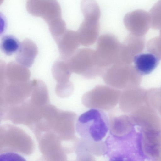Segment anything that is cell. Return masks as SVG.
Wrapping results in <instances>:
<instances>
[{"label":"cell","mask_w":161,"mask_h":161,"mask_svg":"<svg viewBox=\"0 0 161 161\" xmlns=\"http://www.w3.org/2000/svg\"><path fill=\"white\" fill-rule=\"evenodd\" d=\"M109 126L108 116L103 110L92 108L79 117L75 128L81 138L99 142L106 135Z\"/></svg>","instance_id":"6da1fadb"},{"label":"cell","mask_w":161,"mask_h":161,"mask_svg":"<svg viewBox=\"0 0 161 161\" xmlns=\"http://www.w3.org/2000/svg\"><path fill=\"white\" fill-rule=\"evenodd\" d=\"M66 62L72 72L87 79L100 75L103 69L99 64L96 51L92 49H78Z\"/></svg>","instance_id":"7a4b0ae2"},{"label":"cell","mask_w":161,"mask_h":161,"mask_svg":"<svg viewBox=\"0 0 161 161\" xmlns=\"http://www.w3.org/2000/svg\"><path fill=\"white\" fill-rule=\"evenodd\" d=\"M121 92L108 85H98L83 95L82 103L88 108L108 111L118 103Z\"/></svg>","instance_id":"3957f363"},{"label":"cell","mask_w":161,"mask_h":161,"mask_svg":"<svg viewBox=\"0 0 161 161\" xmlns=\"http://www.w3.org/2000/svg\"><path fill=\"white\" fill-rule=\"evenodd\" d=\"M0 132V149L3 152L14 151L29 155L33 150L31 138L19 128L11 125H3Z\"/></svg>","instance_id":"277c9868"},{"label":"cell","mask_w":161,"mask_h":161,"mask_svg":"<svg viewBox=\"0 0 161 161\" xmlns=\"http://www.w3.org/2000/svg\"><path fill=\"white\" fill-rule=\"evenodd\" d=\"M26 8L29 13L42 18L49 27L63 20L61 7L57 0H28Z\"/></svg>","instance_id":"5b68a950"},{"label":"cell","mask_w":161,"mask_h":161,"mask_svg":"<svg viewBox=\"0 0 161 161\" xmlns=\"http://www.w3.org/2000/svg\"><path fill=\"white\" fill-rule=\"evenodd\" d=\"M121 43L114 35L106 34L98 38L96 50L99 64L103 69L118 64Z\"/></svg>","instance_id":"8992f818"},{"label":"cell","mask_w":161,"mask_h":161,"mask_svg":"<svg viewBox=\"0 0 161 161\" xmlns=\"http://www.w3.org/2000/svg\"><path fill=\"white\" fill-rule=\"evenodd\" d=\"M131 72L126 64H116L103 69L100 76L107 85L117 89H124L131 83Z\"/></svg>","instance_id":"52a82bcc"},{"label":"cell","mask_w":161,"mask_h":161,"mask_svg":"<svg viewBox=\"0 0 161 161\" xmlns=\"http://www.w3.org/2000/svg\"><path fill=\"white\" fill-rule=\"evenodd\" d=\"M74 151L78 160L94 161L95 156L106 154V146L105 142H94L81 138L77 139Z\"/></svg>","instance_id":"ba28073f"},{"label":"cell","mask_w":161,"mask_h":161,"mask_svg":"<svg viewBox=\"0 0 161 161\" xmlns=\"http://www.w3.org/2000/svg\"><path fill=\"white\" fill-rule=\"evenodd\" d=\"M123 22L126 28L134 34L146 32L150 25L148 12L142 9L136 10L127 13Z\"/></svg>","instance_id":"9c48e42d"},{"label":"cell","mask_w":161,"mask_h":161,"mask_svg":"<svg viewBox=\"0 0 161 161\" xmlns=\"http://www.w3.org/2000/svg\"><path fill=\"white\" fill-rule=\"evenodd\" d=\"M56 41L61 57L66 61L77 51L80 44L77 31L70 30H66Z\"/></svg>","instance_id":"30bf717a"},{"label":"cell","mask_w":161,"mask_h":161,"mask_svg":"<svg viewBox=\"0 0 161 161\" xmlns=\"http://www.w3.org/2000/svg\"><path fill=\"white\" fill-rule=\"evenodd\" d=\"M80 44L85 46L93 45L99 34V20L84 19L76 31Z\"/></svg>","instance_id":"8fae6325"},{"label":"cell","mask_w":161,"mask_h":161,"mask_svg":"<svg viewBox=\"0 0 161 161\" xmlns=\"http://www.w3.org/2000/svg\"><path fill=\"white\" fill-rule=\"evenodd\" d=\"M38 48L35 43L28 39H25L21 43L20 47L16 53L17 62L26 68L31 67L37 54Z\"/></svg>","instance_id":"7c38bea8"},{"label":"cell","mask_w":161,"mask_h":161,"mask_svg":"<svg viewBox=\"0 0 161 161\" xmlns=\"http://www.w3.org/2000/svg\"><path fill=\"white\" fill-rule=\"evenodd\" d=\"M133 61L136 70L140 74L147 75L151 73L158 64V58L150 53H142L136 55Z\"/></svg>","instance_id":"4fadbf2b"},{"label":"cell","mask_w":161,"mask_h":161,"mask_svg":"<svg viewBox=\"0 0 161 161\" xmlns=\"http://www.w3.org/2000/svg\"><path fill=\"white\" fill-rule=\"evenodd\" d=\"M5 70V77L9 83L27 81L30 76L29 71L26 67L14 62L10 63Z\"/></svg>","instance_id":"5bb4252c"},{"label":"cell","mask_w":161,"mask_h":161,"mask_svg":"<svg viewBox=\"0 0 161 161\" xmlns=\"http://www.w3.org/2000/svg\"><path fill=\"white\" fill-rule=\"evenodd\" d=\"M109 134L117 136L127 135L128 122L127 116L121 114L114 115L112 112L108 115Z\"/></svg>","instance_id":"9a60e30c"},{"label":"cell","mask_w":161,"mask_h":161,"mask_svg":"<svg viewBox=\"0 0 161 161\" xmlns=\"http://www.w3.org/2000/svg\"><path fill=\"white\" fill-rule=\"evenodd\" d=\"M54 76L59 84L71 83L69 80L72 72L66 61H59L54 64L53 69Z\"/></svg>","instance_id":"2e32d148"},{"label":"cell","mask_w":161,"mask_h":161,"mask_svg":"<svg viewBox=\"0 0 161 161\" xmlns=\"http://www.w3.org/2000/svg\"><path fill=\"white\" fill-rule=\"evenodd\" d=\"M80 8L84 19L99 20L100 10L95 0H82Z\"/></svg>","instance_id":"e0dca14e"},{"label":"cell","mask_w":161,"mask_h":161,"mask_svg":"<svg viewBox=\"0 0 161 161\" xmlns=\"http://www.w3.org/2000/svg\"><path fill=\"white\" fill-rule=\"evenodd\" d=\"M20 44L18 40L14 36L6 35L3 36L1 39L0 48L5 54L11 56L18 52Z\"/></svg>","instance_id":"ac0fdd59"},{"label":"cell","mask_w":161,"mask_h":161,"mask_svg":"<svg viewBox=\"0 0 161 161\" xmlns=\"http://www.w3.org/2000/svg\"><path fill=\"white\" fill-rule=\"evenodd\" d=\"M150 25L154 29L161 28V0H158L152 7L149 12Z\"/></svg>","instance_id":"d6986e66"}]
</instances>
